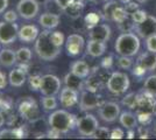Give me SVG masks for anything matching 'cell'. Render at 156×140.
<instances>
[{"label":"cell","instance_id":"obj_1","mask_svg":"<svg viewBox=\"0 0 156 140\" xmlns=\"http://www.w3.org/2000/svg\"><path fill=\"white\" fill-rule=\"evenodd\" d=\"M35 53L41 60L52 61L61 54V47H58L51 38V29H44L40 33L34 45Z\"/></svg>","mask_w":156,"mask_h":140},{"label":"cell","instance_id":"obj_2","mask_svg":"<svg viewBox=\"0 0 156 140\" xmlns=\"http://www.w3.org/2000/svg\"><path fill=\"white\" fill-rule=\"evenodd\" d=\"M77 118L66 110H54L48 117V124L51 130L61 133H68L77 126Z\"/></svg>","mask_w":156,"mask_h":140},{"label":"cell","instance_id":"obj_3","mask_svg":"<svg viewBox=\"0 0 156 140\" xmlns=\"http://www.w3.org/2000/svg\"><path fill=\"white\" fill-rule=\"evenodd\" d=\"M140 38L136 34L122 33L118 36L114 43V49L120 56H134L140 49Z\"/></svg>","mask_w":156,"mask_h":140},{"label":"cell","instance_id":"obj_4","mask_svg":"<svg viewBox=\"0 0 156 140\" xmlns=\"http://www.w3.org/2000/svg\"><path fill=\"white\" fill-rule=\"evenodd\" d=\"M129 77L125 73L114 71L110 75L108 80L106 82L107 90L113 95H122L129 88Z\"/></svg>","mask_w":156,"mask_h":140},{"label":"cell","instance_id":"obj_5","mask_svg":"<svg viewBox=\"0 0 156 140\" xmlns=\"http://www.w3.org/2000/svg\"><path fill=\"white\" fill-rule=\"evenodd\" d=\"M18 111L20 116L28 121H35L40 116L39 106L36 102L30 97H26L20 102L18 105Z\"/></svg>","mask_w":156,"mask_h":140},{"label":"cell","instance_id":"obj_6","mask_svg":"<svg viewBox=\"0 0 156 140\" xmlns=\"http://www.w3.org/2000/svg\"><path fill=\"white\" fill-rule=\"evenodd\" d=\"M61 85H62V82L57 76L47 74L42 76L40 92L43 96H56L61 91Z\"/></svg>","mask_w":156,"mask_h":140},{"label":"cell","instance_id":"obj_7","mask_svg":"<svg viewBox=\"0 0 156 140\" xmlns=\"http://www.w3.org/2000/svg\"><path fill=\"white\" fill-rule=\"evenodd\" d=\"M16 12L25 20L36 18L40 12V4L37 0H20L16 4Z\"/></svg>","mask_w":156,"mask_h":140},{"label":"cell","instance_id":"obj_8","mask_svg":"<svg viewBox=\"0 0 156 140\" xmlns=\"http://www.w3.org/2000/svg\"><path fill=\"white\" fill-rule=\"evenodd\" d=\"M19 34V26L15 22H7L1 21L0 22V43L1 45H12L15 42Z\"/></svg>","mask_w":156,"mask_h":140},{"label":"cell","instance_id":"obj_9","mask_svg":"<svg viewBox=\"0 0 156 140\" xmlns=\"http://www.w3.org/2000/svg\"><path fill=\"white\" fill-rule=\"evenodd\" d=\"M78 132L84 137H93L96 131L99 127L98 119L93 114H85L84 117H80L77 120Z\"/></svg>","mask_w":156,"mask_h":140},{"label":"cell","instance_id":"obj_10","mask_svg":"<svg viewBox=\"0 0 156 140\" xmlns=\"http://www.w3.org/2000/svg\"><path fill=\"white\" fill-rule=\"evenodd\" d=\"M104 102L97 95V92H93L90 90H82L80 98H79V109L80 111H89L100 107Z\"/></svg>","mask_w":156,"mask_h":140},{"label":"cell","instance_id":"obj_11","mask_svg":"<svg viewBox=\"0 0 156 140\" xmlns=\"http://www.w3.org/2000/svg\"><path fill=\"white\" fill-rule=\"evenodd\" d=\"M98 114L105 123H113L120 116V106L115 102H105L99 107Z\"/></svg>","mask_w":156,"mask_h":140},{"label":"cell","instance_id":"obj_12","mask_svg":"<svg viewBox=\"0 0 156 140\" xmlns=\"http://www.w3.org/2000/svg\"><path fill=\"white\" fill-rule=\"evenodd\" d=\"M85 46L84 38L79 34H71L66 38L65 40V50L69 56H78L79 54H82Z\"/></svg>","mask_w":156,"mask_h":140},{"label":"cell","instance_id":"obj_13","mask_svg":"<svg viewBox=\"0 0 156 140\" xmlns=\"http://www.w3.org/2000/svg\"><path fill=\"white\" fill-rule=\"evenodd\" d=\"M134 31L137 33L139 38L147 39L148 36L156 33V18L153 15H148L141 23H135Z\"/></svg>","mask_w":156,"mask_h":140},{"label":"cell","instance_id":"obj_14","mask_svg":"<svg viewBox=\"0 0 156 140\" xmlns=\"http://www.w3.org/2000/svg\"><path fill=\"white\" fill-rule=\"evenodd\" d=\"M139 111H144L149 113L156 114V97L149 95L148 92H143L137 95V107Z\"/></svg>","mask_w":156,"mask_h":140},{"label":"cell","instance_id":"obj_15","mask_svg":"<svg viewBox=\"0 0 156 140\" xmlns=\"http://www.w3.org/2000/svg\"><path fill=\"white\" fill-rule=\"evenodd\" d=\"M78 92L77 90L71 88L64 87L59 91V102L61 105L65 109H71L78 103Z\"/></svg>","mask_w":156,"mask_h":140},{"label":"cell","instance_id":"obj_16","mask_svg":"<svg viewBox=\"0 0 156 140\" xmlns=\"http://www.w3.org/2000/svg\"><path fill=\"white\" fill-rule=\"evenodd\" d=\"M111 38V27L107 23H97L96 26L90 28L89 39L90 40L107 42Z\"/></svg>","mask_w":156,"mask_h":140},{"label":"cell","instance_id":"obj_17","mask_svg":"<svg viewBox=\"0 0 156 140\" xmlns=\"http://www.w3.org/2000/svg\"><path fill=\"white\" fill-rule=\"evenodd\" d=\"M39 35L40 31L37 26H35V25H23L22 27L19 28L18 38L21 42L33 43V42H35Z\"/></svg>","mask_w":156,"mask_h":140},{"label":"cell","instance_id":"obj_18","mask_svg":"<svg viewBox=\"0 0 156 140\" xmlns=\"http://www.w3.org/2000/svg\"><path fill=\"white\" fill-rule=\"evenodd\" d=\"M59 15L52 12H46L41 14L39 18V23L44 29H55L59 25Z\"/></svg>","mask_w":156,"mask_h":140},{"label":"cell","instance_id":"obj_19","mask_svg":"<svg viewBox=\"0 0 156 140\" xmlns=\"http://www.w3.org/2000/svg\"><path fill=\"white\" fill-rule=\"evenodd\" d=\"M136 64L141 66L147 71H153L156 69V53L146 52L142 53L136 61Z\"/></svg>","mask_w":156,"mask_h":140},{"label":"cell","instance_id":"obj_20","mask_svg":"<svg viewBox=\"0 0 156 140\" xmlns=\"http://www.w3.org/2000/svg\"><path fill=\"white\" fill-rule=\"evenodd\" d=\"M27 81V73L26 70H23L22 68H15L13 70H11V73L8 75V82L12 87L20 88L22 87Z\"/></svg>","mask_w":156,"mask_h":140},{"label":"cell","instance_id":"obj_21","mask_svg":"<svg viewBox=\"0 0 156 140\" xmlns=\"http://www.w3.org/2000/svg\"><path fill=\"white\" fill-rule=\"evenodd\" d=\"M106 42L96 40H89L86 45V53L89 54L91 57H100L103 54L106 52Z\"/></svg>","mask_w":156,"mask_h":140},{"label":"cell","instance_id":"obj_22","mask_svg":"<svg viewBox=\"0 0 156 140\" xmlns=\"http://www.w3.org/2000/svg\"><path fill=\"white\" fill-rule=\"evenodd\" d=\"M70 71L72 74H75L76 76H78V77H80V78H86V77L90 76L91 68H90V66L85 61L78 60V61H75L73 63H71Z\"/></svg>","mask_w":156,"mask_h":140},{"label":"cell","instance_id":"obj_23","mask_svg":"<svg viewBox=\"0 0 156 140\" xmlns=\"http://www.w3.org/2000/svg\"><path fill=\"white\" fill-rule=\"evenodd\" d=\"M18 62L16 52L12 49H1L0 50V66L5 68H11Z\"/></svg>","mask_w":156,"mask_h":140},{"label":"cell","instance_id":"obj_24","mask_svg":"<svg viewBox=\"0 0 156 140\" xmlns=\"http://www.w3.org/2000/svg\"><path fill=\"white\" fill-rule=\"evenodd\" d=\"M83 80H84V78H80V77H78V76H76L75 74H72L71 71H70L69 74L65 75L64 84H65V87L75 89V90H77V91H82V90L84 89V85H85V83L83 82Z\"/></svg>","mask_w":156,"mask_h":140},{"label":"cell","instance_id":"obj_25","mask_svg":"<svg viewBox=\"0 0 156 140\" xmlns=\"http://www.w3.org/2000/svg\"><path fill=\"white\" fill-rule=\"evenodd\" d=\"M119 121L120 124L127 128V130H133L137 126V118L135 114H133L129 111H125L121 112L119 116Z\"/></svg>","mask_w":156,"mask_h":140},{"label":"cell","instance_id":"obj_26","mask_svg":"<svg viewBox=\"0 0 156 140\" xmlns=\"http://www.w3.org/2000/svg\"><path fill=\"white\" fill-rule=\"evenodd\" d=\"M25 137L23 131L16 127V128H4L0 131V139H21Z\"/></svg>","mask_w":156,"mask_h":140},{"label":"cell","instance_id":"obj_27","mask_svg":"<svg viewBox=\"0 0 156 140\" xmlns=\"http://www.w3.org/2000/svg\"><path fill=\"white\" fill-rule=\"evenodd\" d=\"M101 85H103V78H101V76H98V75H92L89 77V80L85 82V89L93 91V92H97L101 88Z\"/></svg>","mask_w":156,"mask_h":140},{"label":"cell","instance_id":"obj_28","mask_svg":"<svg viewBox=\"0 0 156 140\" xmlns=\"http://www.w3.org/2000/svg\"><path fill=\"white\" fill-rule=\"evenodd\" d=\"M16 60L21 64H27L32 60V50L28 47H20L16 50Z\"/></svg>","mask_w":156,"mask_h":140},{"label":"cell","instance_id":"obj_29","mask_svg":"<svg viewBox=\"0 0 156 140\" xmlns=\"http://www.w3.org/2000/svg\"><path fill=\"white\" fill-rule=\"evenodd\" d=\"M41 104L44 111H54L58 105L55 96H43L41 98Z\"/></svg>","mask_w":156,"mask_h":140},{"label":"cell","instance_id":"obj_30","mask_svg":"<svg viewBox=\"0 0 156 140\" xmlns=\"http://www.w3.org/2000/svg\"><path fill=\"white\" fill-rule=\"evenodd\" d=\"M143 91L156 97V75H150L147 77L143 84Z\"/></svg>","mask_w":156,"mask_h":140},{"label":"cell","instance_id":"obj_31","mask_svg":"<svg viewBox=\"0 0 156 140\" xmlns=\"http://www.w3.org/2000/svg\"><path fill=\"white\" fill-rule=\"evenodd\" d=\"M119 6L118 1L115 0H110V1H106L104 8H103V13H104V18L106 20H112V14L114 12V9Z\"/></svg>","mask_w":156,"mask_h":140},{"label":"cell","instance_id":"obj_32","mask_svg":"<svg viewBox=\"0 0 156 140\" xmlns=\"http://www.w3.org/2000/svg\"><path fill=\"white\" fill-rule=\"evenodd\" d=\"M127 11L125 9V7L118 6L114 12L112 14V20L115 21L117 23H121L122 21H125L126 19H128V15H127Z\"/></svg>","mask_w":156,"mask_h":140},{"label":"cell","instance_id":"obj_33","mask_svg":"<svg viewBox=\"0 0 156 140\" xmlns=\"http://www.w3.org/2000/svg\"><path fill=\"white\" fill-rule=\"evenodd\" d=\"M122 104L125 106L129 107L130 110H134L137 107V95L135 92H130L122 98Z\"/></svg>","mask_w":156,"mask_h":140},{"label":"cell","instance_id":"obj_34","mask_svg":"<svg viewBox=\"0 0 156 140\" xmlns=\"http://www.w3.org/2000/svg\"><path fill=\"white\" fill-rule=\"evenodd\" d=\"M151 116H153L151 113L144 112V111H139V110H137V112H136L137 121H140L143 126H147V125H149L150 123H151V120H153V117H151Z\"/></svg>","mask_w":156,"mask_h":140},{"label":"cell","instance_id":"obj_35","mask_svg":"<svg viewBox=\"0 0 156 140\" xmlns=\"http://www.w3.org/2000/svg\"><path fill=\"white\" fill-rule=\"evenodd\" d=\"M147 16H148L147 12L143 11V9H140V8L130 14V18H132V20H133L134 23H141L143 20H146Z\"/></svg>","mask_w":156,"mask_h":140},{"label":"cell","instance_id":"obj_36","mask_svg":"<svg viewBox=\"0 0 156 140\" xmlns=\"http://www.w3.org/2000/svg\"><path fill=\"white\" fill-rule=\"evenodd\" d=\"M118 66L121 69H130L133 66V60L130 59V56H120L118 59Z\"/></svg>","mask_w":156,"mask_h":140},{"label":"cell","instance_id":"obj_37","mask_svg":"<svg viewBox=\"0 0 156 140\" xmlns=\"http://www.w3.org/2000/svg\"><path fill=\"white\" fill-rule=\"evenodd\" d=\"M29 88L33 91H40V87H41V81H42V76L35 75V76H30L29 77Z\"/></svg>","mask_w":156,"mask_h":140},{"label":"cell","instance_id":"obj_38","mask_svg":"<svg viewBox=\"0 0 156 140\" xmlns=\"http://www.w3.org/2000/svg\"><path fill=\"white\" fill-rule=\"evenodd\" d=\"M146 48L148 52L156 53V33L146 39Z\"/></svg>","mask_w":156,"mask_h":140},{"label":"cell","instance_id":"obj_39","mask_svg":"<svg viewBox=\"0 0 156 140\" xmlns=\"http://www.w3.org/2000/svg\"><path fill=\"white\" fill-rule=\"evenodd\" d=\"M119 28L122 33H128L130 31H133L135 28V23L133 22V20L129 21L128 19H126L125 21H122L121 23H119Z\"/></svg>","mask_w":156,"mask_h":140},{"label":"cell","instance_id":"obj_40","mask_svg":"<svg viewBox=\"0 0 156 140\" xmlns=\"http://www.w3.org/2000/svg\"><path fill=\"white\" fill-rule=\"evenodd\" d=\"M2 16H4V21L15 22V21L18 20V12H15L14 9H9V11H6Z\"/></svg>","mask_w":156,"mask_h":140},{"label":"cell","instance_id":"obj_41","mask_svg":"<svg viewBox=\"0 0 156 140\" xmlns=\"http://www.w3.org/2000/svg\"><path fill=\"white\" fill-rule=\"evenodd\" d=\"M111 131L108 130V127H98V130L96 131V133L93 134L94 138H110Z\"/></svg>","mask_w":156,"mask_h":140},{"label":"cell","instance_id":"obj_42","mask_svg":"<svg viewBox=\"0 0 156 140\" xmlns=\"http://www.w3.org/2000/svg\"><path fill=\"white\" fill-rule=\"evenodd\" d=\"M68 8H70V14H71L72 16H78L79 15V13H80V11H82V8H83V5L79 2H72L70 6L68 7ZM66 8V9H68Z\"/></svg>","mask_w":156,"mask_h":140},{"label":"cell","instance_id":"obj_43","mask_svg":"<svg viewBox=\"0 0 156 140\" xmlns=\"http://www.w3.org/2000/svg\"><path fill=\"white\" fill-rule=\"evenodd\" d=\"M86 22L90 26V28H92L93 26H96L97 23H99V15L96 13H90L86 16Z\"/></svg>","mask_w":156,"mask_h":140},{"label":"cell","instance_id":"obj_44","mask_svg":"<svg viewBox=\"0 0 156 140\" xmlns=\"http://www.w3.org/2000/svg\"><path fill=\"white\" fill-rule=\"evenodd\" d=\"M124 131L121 128H119V127H115V128H113L111 131L110 138L111 139H121V138H124Z\"/></svg>","mask_w":156,"mask_h":140},{"label":"cell","instance_id":"obj_45","mask_svg":"<svg viewBox=\"0 0 156 140\" xmlns=\"http://www.w3.org/2000/svg\"><path fill=\"white\" fill-rule=\"evenodd\" d=\"M139 4L137 2H133V1H129L128 4H126L125 5V9L127 11V13L128 14H132L133 12H135L136 9H139Z\"/></svg>","mask_w":156,"mask_h":140},{"label":"cell","instance_id":"obj_46","mask_svg":"<svg viewBox=\"0 0 156 140\" xmlns=\"http://www.w3.org/2000/svg\"><path fill=\"white\" fill-rule=\"evenodd\" d=\"M56 1V4H57V6L61 8V9H63L65 11L68 7L71 5L72 2L75 1V0H55Z\"/></svg>","mask_w":156,"mask_h":140},{"label":"cell","instance_id":"obj_47","mask_svg":"<svg viewBox=\"0 0 156 140\" xmlns=\"http://www.w3.org/2000/svg\"><path fill=\"white\" fill-rule=\"evenodd\" d=\"M146 73H147V70L143 69V68L141 67V66H139V64H135V67L133 68V75L136 76V77H142Z\"/></svg>","mask_w":156,"mask_h":140},{"label":"cell","instance_id":"obj_48","mask_svg":"<svg viewBox=\"0 0 156 140\" xmlns=\"http://www.w3.org/2000/svg\"><path fill=\"white\" fill-rule=\"evenodd\" d=\"M113 57L112 56H108V57H105L104 60H103V62H101V66L105 68V69H110L111 67H112V64H113Z\"/></svg>","mask_w":156,"mask_h":140},{"label":"cell","instance_id":"obj_49","mask_svg":"<svg viewBox=\"0 0 156 140\" xmlns=\"http://www.w3.org/2000/svg\"><path fill=\"white\" fill-rule=\"evenodd\" d=\"M7 85V77L6 75L2 73L1 70H0V90H2V89H5Z\"/></svg>","mask_w":156,"mask_h":140},{"label":"cell","instance_id":"obj_50","mask_svg":"<svg viewBox=\"0 0 156 140\" xmlns=\"http://www.w3.org/2000/svg\"><path fill=\"white\" fill-rule=\"evenodd\" d=\"M139 133H140V137H141V138H148V137H149L148 130L146 128V126H143V125L139 128Z\"/></svg>","mask_w":156,"mask_h":140},{"label":"cell","instance_id":"obj_51","mask_svg":"<svg viewBox=\"0 0 156 140\" xmlns=\"http://www.w3.org/2000/svg\"><path fill=\"white\" fill-rule=\"evenodd\" d=\"M8 7V0H0V14H4Z\"/></svg>","mask_w":156,"mask_h":140},{"label":"cell","instance_id":"obj_52","mask_svg":"<svg viewBox=\"0 0 156 140\" xmlns=\"http://www.w3.org/2000/svg\"><path fill=\"white\" fill-rule=\"evenodd\" d=\"M4 124H5V117H4V113L0 111V127L4 126Z\"/></svg>","mask_w":156,"mask_h":140},{"label":"cell","instance_id":"obj_53","mask_svg":"<svg viewBox=\"0 0 156 140\" xmlns=\"http://www.w3.org/2000/svg\"><path fill=\"white\" fill-rule=\"evenodd\" d=\"M118 1H120V2H122V4H125V5H126V4H128V2H129V1H132V0H118Z\"/></svg>","mask_w":156,"mask_h":140},{"label":"cell","instance_id":"obj_54","mask_svg":"<svg viewBox=\"0 0 156 140\" xmlns=\"http://www.w3.org/2000/svg\"><path fill=\"white\" fill-rule=\"evenodd\" d=\"M133 131H129V132H128V135H127V137H128V138H133Z\"/></svg>","mask_w":156,"mask_h":140},{"label":"cell","instance_id":"obj_55","mask_svg":"<svg viewBox=\"0 0 156 140\" xmlns=\"http://www.w3.org/2000/svg\"><path fill=\"white\" fill-rule=\"evenodd\" d=\"M154 134L156 135V121L154 123Z\"/></svg>","mask_w":156,"mask_h":140},{"label":"cell","instance_id":"obj_56","mask_svg":"<svg viewBox=\"0 0 156 140\" xmlns=\"http://www.w3.org/2000/svg\"><path fill=\"white\" fill-rule=\"evenodd\" d=\"M103 1H110V0H103Z\"/></svg>","mask_w":156,"mask_h":140},{"label":"cell","instance_id":"obj_57","mask_svg":"<svg viewBox=\"0 0 156 140\" xmlns=\"http://www.w3.org/2000/svg\"><path fill=\"white\" fill-rule=\"evenodd\" d=\"M0 97H1V95H0ZM0 99H1V98H0Z\"/></svg>","mask_w":156,"mask_h":140}]
</instances>
